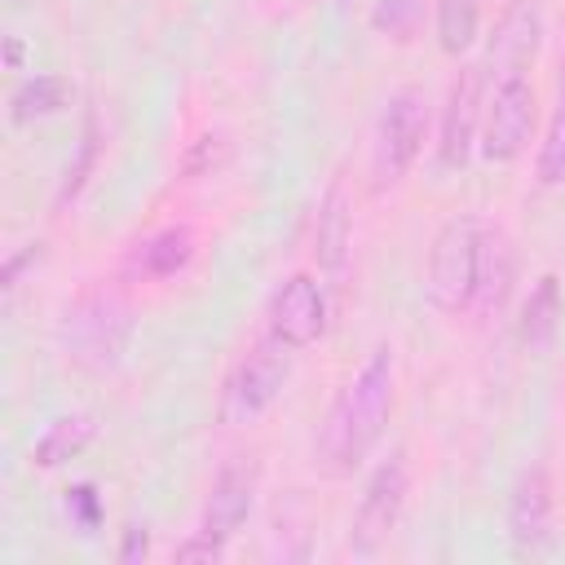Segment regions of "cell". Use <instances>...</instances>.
Segmentation results:
<instances>
[{"mask_svg":"<svg viewBox=\"0 0 565 565\" xmlns=\"http://www.w3.org/2000/svg\"><path fill=\"white\" fill-rule=\"evenodd\" d=\"M256 481H260V472H256L252 459H230V463L216 472L212 490H207L199 530L212 534V539H221V543H230L234 530L247 521V512H252V503H256Z\"/></svg>","mask_w":565,"mask_h":565,"instance_id":"cell-11","label":"cell"},{"mask_svg":"<svg viewBox=\"0 0 565 565\" xmlns=\"http://www.w3.org/2000/svg\"><path fill=\"white\" fill-rule=\"evenodd\" d=\"M146 547H150V539H146V530H128V539H124V552H119V561H141L146 556Z\"/></svg>","mask_w":565,"mask_h":565,"instance_id":"cell-26","label":"cell"},{"mask_svg":"<svg viewBox=\"0 0 565 565\" xmlns=\"http://www.w3.org/2000/svg\"><path fill=\"white\" fill-rule=\"evenodd\" d=\"M508 534L516 552H543L552 543V481L543 468H525L508 499Z\"/></svg>","mask_w":565,"mask_h":565,"instance_id":"cell-12","label":"cell"},{"mask_svg":"<svg viewBox=\"0 0 565 565\" xmlns=\"http://www.w3.org/2000/svg\"><path fill=\"white\" fill-rule=\"evenodd\" d=\"M349 238H353V216H349V194L335 181L322 203H318V225H313V260L327 274H340L349 260Z\"/></svg>","mask_w":565,"mask_h":565,"instance_id":"cell-14","label":"cell"},{"mask_svg":"<svg viewBox=\"0 0 565 565\" xmlns=\"http://www.w3.org/2000/svg\"><path fill=\"white\" fill-rule=\"evenodd\" d=\"M534 128V88L530 79H499L481 106V154L494 163H508L525 150V137Z\"/></svg>","mask_w":565,"mask_h":565,"instance_id":"cell-7","label":"cell"},{"mask_svg":"<svg viewBox=\"0 0 565 565\" xmlns=\"http://www.w3.org/2000/svg\"><path fill=\"white\" fill-rule=\"evenodd\" d=\"M225 556V543L221 539H212V534H203V530H194V539H185L181 547H177V565H194V561H221Z\"/></svg>","mask_w":565,"mask_h":565,"instance_id":"cell-23","label":"cell"},{"mask_svg":"<svg viewBox=\"0 0 565 565\" xmlns=\"http://www.w3.org/2000/svg\"><path fill=\"white\" fill-rule=\"evenodd\" d=\"M556 327H561V278L556 274H543L530 291V300L521 305V318H516V335L530 353L547 349L556 340Z\"/></svg>","mask_w":565,"mask_h":565,"instance_id":"cell-15","label":"cell"},{"mask_svg":"<svg viewBox=\"0 0 565 565\" xmlns=\"http://www.w3.org/2000/svg\"><path fill=\"white\" fill-rule=\"evenodd\" d=\"M31 260H40V243H26L22 252H13V256L4 260V296L18 291V278H22V269H26Z\"/></svg>","mask_w":565,"mask_h":565,"instance_id":"cell-25","label":"cell"},{"mask_svg":"<svg viewBox=\"0 0 565 565\" xmlns=\"http://www.w3.org/2000/svg\"><path fill=\"white\" fill-rule=\"evenodd\" d=\"M93 159H97V124L88 119V124H84V137H79V154H75V163H66L57 203H66V199H75V194L84 190V181H88V172H93Z\"/></svg>","mask_w":565,"mask_h":565,"instance_id":"cell-22","label":"cell"},{"mask_svg":"<svg viewBox=\"0 0 565 565\" xmlns=\"http://www.w3.org/2000/svg\"><path fill=\"white\" fill-rule=\"evenodd\" d=\"M287 375H291V344H282L278 335L256 340L238 358V366L230 371V380L221 388V419L234 428L256 424L274 406V397L282 393Z\"/></svg>","mask_w":565,"mask_h":565,"instance_id":"cell-3","label":"cell"},{"mask_svg":"<svg viewBox=\"0 0 565 565\" xmlns=\"http://www.w3.org/2000/svg\"><path fill=\"white\" fill-rule=\"evenodd\" d=\"M194 260V234L185 225H168L159 234H150L137 252H132V269L141 278H172Z\"/></svg>","mask_w":565,"mask_h":565,"instance_id":"cell-16","label":"cell"},{"mask_svg":"<svg viewBox=\"0 0 565 565\" xmlns=\"http://www.w3.org/2000/svg\"><path fill=\"white\" fill-rule=\"evenodd\" d=\"M424 132H428V97L419 88H397L375 124V185H397L411 163L424 150Z\"/></svg>","mask_w":565,"mask_h":565,"instance_id":"cell-5","label":"cell"},{"mask_svg":"<svg viewBox=\"0 0 565 565\" xmlns=\"http://www.w3.org/2000/svg\"><path fill=\"white\" fill-rule=\"evenodd\" d=\"M327 331V296L309 274H291L269 296V335H278L291 349L313 344Z\"/></svg>","mask_w":565,"mask_h":565,"instance_id":"cell-8","label":"cell"},{"mask_svg":"<svg viewBox=\"0 0 565 565\" xmlns=\"http://www.w3.org/2000/svg\"><path fill=\"white\" fill-rule=\"evenodd\" d=\"M481 66H463L450 84L446 110H441V137H437V154L446 168H463L472 154V141L481 132Z\"/></svg>","mask_w":565,"mask_h":565,"instance_id":"cell-10","label":"cell"},{"mask_svg":"<svg viewBox=\"0 0 565 565\" xmlns=\"http://www.w3.org/2000/svg\"><path fill=\"white\" fill-rule=\"evenodd\" d=\"M66 97H71V84L62 75H35L9 97V119L31 124V119H44V115H57L66 106Z\"/></svg>","mask_w":565,"mask_h":565,"instance_id":"cell-18","label":"cell"},{"mask_svg":"<svg viewBox=\"0 0 565 565\" xmlns=\"http://www.w3.org/2000/svg\"><path fill=\"white\" fill-rule=\"evenodd\" d=\"M388 411H393V353L375 349L331 402L318 428V463L331 477H349L366 459V450L380 441Z\"/></svg>","mask_w":565,"mask_h":565,"instance_id":"cell-1","label":"cell"},{"mask_svg":"<svg viewBox=\"0 0 565 565\" xmlns=\"http://www.w3.org/2000/svg\"><path fill=\"white\" fill-rule=\"evenodd\" d=\"M539 35H543V18L534 9V0H512L490 35V53H486V66L490 79H525V71L534 66V53H539Z\"/></svg>","mask_w":565,"mask_h":565,"instance_id":"cell-9","label":"cell"},{"mask_svg":"<svg viewBox=\"0 0 565 565\" xmlns=\"http://www.w3.org/2000/svg\"><path fill=\"white\" fill-rule=\"evenodd\" d=\"M62 353L84 371H110L124 362L132 344V305L110 287L79 291L57 327Z\"/></svg>","mask_w":565,"mask_h":565,"instance_id":"cell-2","label":"cell"},{"mask_svg":"<svg viewBox=\"0 0 565 565\" xmlns=\"http://www.w3.org/2000/svg\"><path fill=\"white\" fill-rule=\"evenodd\" d=\"M539 181L543 185H565V97L556 102V115H552L547 137L539 146Z\"/></svg>","mask_w":565,"mask_h":565,"instance_id":"cell-20","label":"cell"},{"mask_svg":"<svg viewBox=\"0 0 565 565\" xmlns=\"http://www.w3.org/2000/svg\"><path fill=\"white\" fill-rule=\"evenodd\" d=\"M516 282V252L512 238L494 225H481V247H477V287H472V309L477 313H499L508 291Z\"/></svg>","mask_w":565,"mask_h":565,"instance_id":"cell-13","label":"cell"},{"mask_svg":"<svg viewBox=\"0 0 565 565\" xmlns=\"http://www.w3.org/2000/svg\"><path fill=\"white\" fill-rule=\"evenodd\" d=\"M477 247H481V221L477 216H450L428 252V300L441 313H463L472 309V287H477Z\"/></svg>","mask_w":565,"mask_h":565,"instance_id":"cell-4","label":"cell"},{"mask_svg":"<svg viewBox=\"0 0 565 565\" xmlns=\"http://www.w3.org/2000/svg\"><path fill=\"white\" fill-rule=\"evenodd\" d=\"M481 26V0H437V40L446 53H463L477 40Z\"/></svg>","mask_w":565,"mask_h":565,"instance_id":"cell-19","label":"cell"},{"mask_svg":"<svg viewBox=\"0 0 565 565\" xmlns=\"http://www.w3.org/2000/svg\"><path fill=\"white\" fill-rule=\"evenodd\" d=\"M93 437H97V419H93L88 411L62 415V419H53V424L35 437V446H31V463H35V468H57V463L75 459Z\"/></svg>","mask_w":565,"mask_h":565,"instance_id":"cell-17","label":"cell"},{"mask_svg":"<svg viewBox=\"0 0 565 565\" xmlns=\"http://www.w3.org/2000/svg\"><path fill=\"white\" fill-rule=\"evenodd\" d=\"M419 13H424L419 0H375L371 26L384 31V35H393V40H411L415 26H419Z\"/></svg>","mask_w":565,"mask_h":565,"instance_id":"cell-21","label":"cell"},{"mask_svg":"<svg viewBox=\"0 0 565 565\" xmlns=\"http://www.w3.org/2000/svg\"><path fill=\"white\" fill-rule=\"evenodd\" d=\"M406 494H411V468H406V455L393 450L388 459L375 463V472H371V481L362 490V503H358V516H353V534H349L358 556H375L393 539V530L402 521V508H406Z\"/></svg>","mask_w":565,"mask_h":565,"instance_id":"cell-6","label":"cell"},{"mask_svg":"<svg viewBox=\"0 0 565 565\" xmlns=\"http://www.w3.org/2000/svg\"><path fill=\"white\" fill-rule=\"evenodd\" d=\"M66 512H75V521L84 525V530H93L97 525V494H93V486H75V490H66Z\"/></svg>","mask_w":565,"mask_h":565,"instance_id":"cell-24","label":"cell"}]
</instances>
